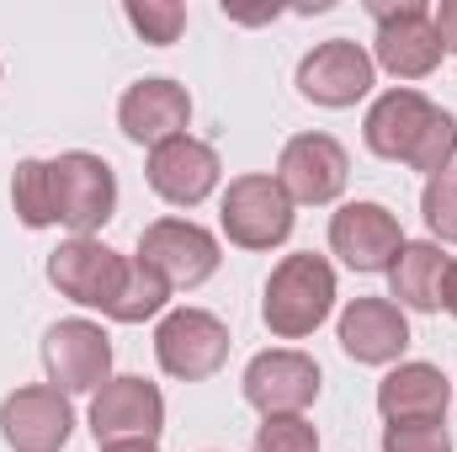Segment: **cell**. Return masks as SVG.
Here are the masks:
<instances>
[{"instance_id": "6da1fadb", "label": "cell", "mask_w": 457, "mask_h": 452, "mask_svg": "<svg viewBox=\"0 0 457 452\" xmlns=\"http://www.w3.org/2000/svg\"><path fill=\"white\" fill-rule=\"evenodd\" d=\"M336 309V272L325 255L298 250L282 255L266 277V298H261V320L277 340H303L314 336Z\"/></svg>"}, {"instance_id": "7a4b0ae2", "label": "cell", "mask_w": 457, "mask_h": 452, "mask_svg": "<svg viewBox=\"0 0 457 452\" xmlns=\"http://www.w3.org/2000/svg\"><path fill=\"white\" fill-rule=\"evenodd\" d=\"M372 16H378V59L394 80H426L436 64H442V38L431 27V11L420 0H372Z\"/></svg>"}, {"instance_id": "3957f363", "label": "cell", "mask_w": 457, "mask_h": 452, "mask_svg": "<svg viewBox=\"0 0 457 452\" xmlns=\"http://www.w3.org/2000/svg\"><path fill=\"white\" fill-rule=\"evenodd\" d=\"M48 165H54V208H59V224L75 229V239H91L117 208L112 165L102 155H86V149H70V155H59Z\"/></svg>"}, {"instance_id": "277c9868", "label": "cell", "mask_w": 457, "mask_h": 452, "mask_svg": "<svg viewBox=\"0 0 457 452\" xmlns=\"http://www.w3.org/2000/svg\"><path fill=\"white\" fill-rule=\"evenodd\" d=\"M224 234L239 250H271L293 234V197L277 176H234L224 192Z\"/></svg>"}, {"instance_id": "5b68a950", "label": "cell", "mask_w": 457, "mask_h": 452, "mask_svg": "<svg viewBox=\"0 0 457 452\" xmlns=\"http://www.w3.org/2000/svg\"><path fill=\"white\" fill-rule=\"evenodd\" d=\"M165 431V394L149 378H107L91 399V437L96 448L154 442Z\"/></svg>"}, {"instance_id": "8992f818", "label": "cell", "mask_w": 457, "mask_h": 452, "mask_svg": "<svg viewBox=\"0 0 457 452\" xmlns=\"http://www.w3.org/2000/svg\"><path fill=\"white\" fill-rule=\"evenodd\" d=\"M154 356L170 378H213L228 362V325L208 309H170L154 331Z\"/></svg>"}, {"instance_id": "52a82bcc", "label": "cell", "mask_w": 457, "mask_h": 452, "mask_svg": "<svg viewBox=\"0 0 457 452\" xmlns=\"http://www.w3.org/2000/svg\"><path fill=\"white\" fill-rule=\"evenodd\" d=\"M138 261L154 266L170 282V293H176V288L208 282L224 255H219V239L203 224H192V219H154V224L138 234Z\"/></svg>"}, {"instance_id": "ba28073f", "label": "cell", "mask_w": 457, "mask_h": 452, "mask_svg": "<svg viewBox=\"0 0 457 452\" xmlns=\"http://www.w3.org/2000/svg\"><path fill=\"white\" fill-rule=\"evenodd\" d=\"M43 367L59 394H96L112 372V340L91 320H59L43 336Z\"/></svg>"}, {"instance_id": "9c48e42d", "label": "cell", "mask_w": 457, "mask_h": 452, "mask_svg": "<svg viewBox=\"0 0 457 452\" xmlns=\"http://www.w3.org/2000/svg\"><path fill=\"white\" fill-rule=\"evenodd\" d=\"M345 176H351V160L330 133H298L282 144V160H277V181L282 192L293 197V208H325L345 192Z\"/></svg>"}, {"instance_id": "30bf717a", "label": "cell", "mask_w": 457, "mask_h": 452, "mask_svg": "<svg viewBox=\"0 0 457 452\" xmlns=\"http://www.w3.org/2000/svg\"><path fill=\"white\" fill-rule=\"evenodd\" d=\"M122 277H128V255L107 250L102 239H70L48 255V282L64 298H75L86 309H102V314H112Z\"/></svg>"}, {"instance_id": "8fae6325", "label": "cell", "mask_w": 457, "mask_h": 452, "mask_svg": "<svg viewBox=\"0 0 457 452\" xmlns=\"http://www.w3.org/2000/svg\"><path fill=\"white\" fill-rule=\"evenodd\" d=\"M0 431H5L11 452H59L70 442V431H75L70 394H59L54 383H27V389L5 394Z\"/></svg>"}, {"instance_id": "7c38bea8", "label": "cell", "mask_w": 457, "mask_h": 452, "mask_svg": "<svg viewBox=\"0 0 457 452\" xmlns=\"http://www.w3.org/2000/svg\"><path fill=\"white\" fill-rule=\"evenodd\" d=\"M372 54L351 38H330L320 43L314 54H303L298 64V91L314 102V107H356L367 91H372Z\"/></svg>"}, {"instance_id": "4fadbf2b", "label": "cell", "mask_w": 457, "mask_h": 452, "mask_svg": "<svg viewBox=\"0 0 457 452\" xmlns=\"http://www.w3.org/2000/svg\"><path fill=\"white\" fill-rule=\"evenodd\" d=\"M144 171H149L154 197H165L170 208H197V203H208L213 187H219V176H224L219 149L203 144V138H192V133H181V138L149 149V165H144Z\"/></svg>"}, {"instance_id": "5bb4252c", "label": "cell", "mask_w": 457, "mask_h": 452, "mask_svg": "<svg viewBox=\"0 0 457 452\" xmlns=\"http://www.w3.org/2000/svg\"><path fill=\"white\" fill-rule=\"evenodd\" d=\"M245 399L271 415H303L320 399V362L303 351H261L245 367Z\"/></svg>"}, {"instance_id": "9a60e30c", "label": "cell", "mask_w": 457, "mask_h": 452, "mask_svg": "<svg viewBox=\"0 0 457 452\" xmlns=\"http://www.w3.org/2000/svg\"><path fill=\"white\" fill-rule=\"evenodd\" d=\"M117 122H122V133H128L133 144L160 149V144H170V138L187 133V122H192V96H187V86H176V80H165V75H149V80H138V86L122 91Z\"/></svg>"}, {"instance_id": "2e32d148", "label": "cell", "mask_w": 457, "mask_h": 452, "mask_svg": "<svg viewBox=\"0 0 457 452\" xmlns=\"http://www.w3.org/2000/svg\"><path fill=\"white\" fill-rule=\"evenodd\" d=\"M330 250L351 272H388L404 250V229L383 203H345L330 219Z\"/></svg>"}, {"instance_id": "e0dca14e", "label": "cell", "mask_w": 457, "mask_h": 452, "mask_svg": "<svg viewBox=\"0 0 457 452\" xmlns=\"http://www.w3.org/2000/svg\"><path fill=\"white\" fill-rule=\"evenodd\" d=\"M410 346V320L394 298H356L345 304L341 314V351L351 362H367V367H383V362H399Z\"/></svg>"}, {"instance_id": "ac0fdd59", "label": "cell", "mask_w": 457, "mask_h": 452, "mask_svg": "<svg viewBox=\"0 0 457 452\" xmlns=\"http://www.w3.org/2000/svg\"><path fill=\"white\" fill-rule=\"evenodd\" d=\"M453 405V389L442 378V367L431 362H399L383 383H378V410L388 426H404V421H442Z\"/></svg>"}, {"instance_id": "d6986e66", "label": "cell", "mask_w": 457, "mask_h": 452, "mask_svg": "<svg viewBox=\"0 0 457 452\" xmlns=\"http://www.w3.org/2000/svg\"><path fill=\"white\" fill-rule=\"evenodd\" d=\"M436 113H442V107H431L420 91H388V96H378L372 113H367V122H361L367 149L383 155V160H404V165H410L420 133L431 128V117Z\"/></svg>"}, {"instance_id": "ffe728a7", "label": "cell", "mask_w": 457, "mask_h": 452, "mask_svg": "<svg viewBox=\"0 0 457 452\" xmlns=\"http://www.w3.org/2000/svg\"><path fill=\"white\" fill-rule=\"evenodd\" d=\"M442 272H447L442 245H431V239H404V250H399L394 266H388V288H394L399 309H420V314L442 309Z\"/></svg>"}, {"instance_id": "44dd1931", "label": "cell", "mask_w": 457, "mask_h": 452, "mask_svg": "<svg viewBox=\"0 0 457 452\" xmlns=\"http://www.w3.org/2000/svg\"><path fill=\"white\" fill-rule=\"evenodd\" d=\"M165 304H170V282L133 255L128 277H122V293H117V304H112V320L117 325H144V320L165 314Z\"/></svg>"}, {"instance_id": "7402d4cb", "label": "cell", "mask_w": 457, "mask_h": 452, "mask_svg": "<svg viewBox=\"0 0 457 452\" xmlns=\"http://www.w3.org/2000/svg\"><path fill=\"white\" fill-rule=\"evenodd\" d=\"M11 208L27 229H48L59 224V208H54V165L48 160H21L16 176H11Z\"/></svg>"}, {"instance_id": "603a6c76", "label": "cell", "mask_w": 457, "mask_h": 452, "mask_svg": "<svg viewBox=\"0 0 457 452\" xmlns=\"http://www.w3.org/2000/svg\"><path fill=\"white\" fill-rule=\"evenodd\" d=\"M128 27L154 43V48H170L181 32H187V5L176 0H128Z\"/></svg>"}, {"instance_id": "cb8c5ba5", "label": "cell", "mask_w": 457, "mask_h": 452, "mask_svg": "<svg viewBox=\"0 0 457 452\" xmlns=\"http://www.w3.org/2000/svg\"><path fill=\"white\" fill-rule=\"evenodd\" d=\"M420 213H426V224H431L436 239L457 245V165L426 181V192H420Z\"/></svg>"}, {"instance_id": "d4e9b609", "label": "cell", "mask_w": 457, "mask_h": 452, "mask_svg": "<svg viewBox=\"0 0 457 452\" xmlns=\"http://www.w3.org/2000/svg\"><path fill=\"white\" fill-rule=\"evenodd\" d=\"M250 452H320V431L303 415H271V421H261Z\"/></svg>"}, {"instance_id": "484cf974", "label": "cell", "mask_w": 457, "mask_h": 452, "mask_svg": "<svg viewBox=\"0 0 457 452\" xmlns=\"http://www.w3.org/2000/svg\"><path fill=\"white\" fill-rule=\"evenodd\" d=\"M453 155H457V122L447 113H436V117H431V128L420 133V144H415L410 165H415V171H426V181H431V176L453 171Z\"/></svg>"}, {"instance_id": "4316f807", "label": "cell", "mask_w": 457, "mask_h": 452, "mask_svg": "<svg viewBox=\"0 0 457 452\" xmlns=\"http://www.w3.org/2000/svg\"><path fill=\"white\" fill-rule=\"evenodd\" d=\"M383 452H453V437L442 421H404L383 426Z\"/></svg>"}, {"instance_id": "83f0119b", "label": "cell", "mask_w": 457, "mask_h": 452, "mask_svg": "<svg viewBox=\"0 0 457 452\" xmlns=\"http://www.w3.org/2000/svg\"><path fill=\"white\" fill-rule=\"evenodd\" d=\"M431 27H436L442 48H447V54H457V0H442V5L431 11Z\"/></svg>"}, {"instance_id": "f1b7e54d", "label": "cell", "mask_w": 457, "mask_h": 452, "mask_svg": "<svg viewBox=\"0 0 457 452\" xmlns=\"http://www.w3.org/2000/svg\"><path fill=\"white\" fill-rule=\"evenodd\" d=\"M442 309L457 320V261H447V272H442Z\"/></svg>"}, {"instance_id": "f546056e", "label": "cell", "mask_w": 457, "mask_h": 452, "mask_svg": "<svg viewBox=\"0 0 457 452\" xmlns=\"http://www.w3.org/2000/svg\"><path fill=\"white\" fill-rule=\"evenodd\" d=\"M102 452H160L154 442H128V448H102Z\"/></svg>"}]
</instances>
